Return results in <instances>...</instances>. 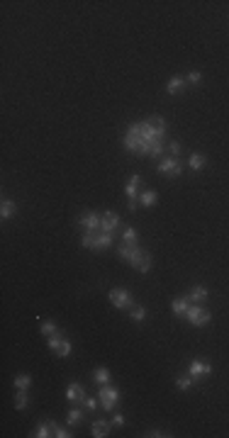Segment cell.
<instances>
[{
  "label": "cell",
  "instance_id": "18",
  "mask_svg": "<svg viewBox=\"0 0 229 438\" xmlns=\"http://www.w3.org/2000/svg\"><path fill=\"white\" fill-rule=\"evenodd\" d=\"M188 307H190V300H188V297H176V300H173V304H171V309H173V314H176V317H185Z\"/></svg>",
  "mask_w": 229,
  "mask_h": 438
},
{
  "label": "cell",
  "instance_id": "12",
  "mask_svg": "<svg viewBox=\"0 0 229 438\" xmlns=\"http://www.w3.org/2000/svg\"><path fill=\"white\" fill-rule=\"evenodd\" d=\"M188 372H190L195 380H200V377H207V375H212V365H210V363L193 360V363H190V368H188Z\"/></svg>",
  "mask_w": 229,
  "mask_h": 438
},
{
  "label": "cell",
  "instance_id": "16",
  "mask_svg": "<svg viewBox=\"0 0 229 438\" xmlns=\"http://www.w3.org/2000/svg\"><path fill=\"white\" fill-rule=\"evenodd\" d=\"M207 297H210L207 287H202V285H195V287H190V295H188V300H190V302L200 304V302H205Z\"/></svg>",
  "mask_w": 229,
  "mask_h": 438
},
{
  "label": "cell",
  "instance_id": "26",
  "mask_svg": "<svg viewBox=\"0 0 229 438\" xmlns=\"http://www.w3.org/2000/svg\"><path fill=\"white\" fill-rule=\"evenodd\" d=\"M42 334L49 338V336H59L61 331H59V326H56L54 321H44V324H42Z\"/></svg>",
  "mask_w": 229,
  "mask_h": 438
},
{
  "label": "cell",
  "instance_id": "10",
  "mask_svg": "<svg viewBox=\"0 0 229 438\" xmlns=\"http://www.w3.org/2000/svg\"><path fill=\"white\" fill-rule=\"evenodd\" d=\"M66 399H69L71 404H83V399H86L83 385H81V382H71V385L66 387Z\"/></svg>",
  "mask_w": 229,
  "mask_h": 438
},
{
  "label": "cell",
  "instance_id": "3",
  "mask_svg": "<svg viewBox=\"0 0 229 438\" xmlns=\"http://www.w3.org/2000/svg\"><path fill=\"white\" fill-rule=\"evenodd\" d=\"M81 246L90 249V251H105L112 246V234L107 232H86L81 236Z\"/></svg>",
  "mask_w": 229,
  "mask_h": 438
},
{
  "label": "cell",
  "instance_id": "2",
  "mask_svg": "<svg viewBox=\"0 0 229 438\" xmlns=\"http://www.w3.org/2000/svg\"><path fill=\"white\" fill-rule=\"evenodd\" d=\"M117 256L127 263V266H132L134 270H139V273H149L151 270V253H146L144 249H139V246H127V244H122L120 249H117Z\"/></svg>",
  "mask_w": 229,
  "mask_h": 438
},
{
  "label": "cell",
  "instance_id": "24",
  "mask_svg": "<svg viewBox=\"0 0 229 438\" xmlns=\"http://www.w3.org/2000/svg\"><path fill=\"white\" fill-rule=\"evenodd\" d=\"M144 317H146V309H144L141 304H134V307L129 309V319H132V321L141 324V321H144Z\"/></svg>",
  "mask_w": 229,
  "mask_h": 438
},
{
  "label": "cell",
  "instance_id": "15",
  "mask_svg": "<svg viewBox=\"0 0 229 438\" xmlns=\"http://www.w3.org/2000/svg\"><path fill=\"white\" fill-rule=\"evenodd\" d=\"M139 185H141V178L139 175H132L129 180H127V197L134 202V200H139Z\"/></svg>",
  "mask_w": 229,
  "mask_h": 438
},
{
  "label": "cell",
  "instance_id": "34",
  "mask_svg": "<svg viewBox=\"0 0 229 438\" xmlns=\"http://www.w3.org/2000/svg\"><path fill=\"white\" fill-rule=\"evenodd\" d=\"M146 438H161V436H171V433H163V431H149V433H144Z\"/></svg>",
  "mask_w": 229,
  "mask_h": 438
},
{
  "label": "cell",
  "instance_id": "17",
  "mask_svg": "<svg viewBox=\"0 0 229 438\" xmlns=\"http://www.w3.org/2000/svg\"><path fill=\"white\" fill-rule=\"evenodd\" d=\"M15 212H18V204H15V200H8V197H5L3 202H0V219H10Z\"/></svg>",
  "mask_w": 229,
  "mask_h": 438
},
{
  "label": "cell",
  "instance_id": "35",
  "mask_svg": "<svg viewBox=\"0 0 229 438\" xmlns=\"http://www.w3.org/2000/svg\"><path fill=\"white\" fill-rule=\"evenodd\" d=\"M122 423H124V416H122V414H115V416H112V426H122Z\"/></svg>",
  "mask_w": 229,
  "mask_h": 438
},
{
  "label": "cell",
  "instance_id": "27",
  "mask_svg": "<svg viewBox=\"0 0 229 438\" xmlns=\"http://www.w3.org/2000/svg\"><path fill=\"white\" fill-rule=\"evenodd\" d=\"M30 385H32V377H30L27 372H22V375L15 377V389H27Z\"/></svg>",
  "mask_w": 229,
  "mask_h": 438
},
{
  "label": "cell",
  "instance_id": "11",
  "mask_svg": "<svg viewBox=\"0 0 229 438\" xmlns=\"http://www.w3.org/2000/svg\"><path fill=\"white\" fill-rule=\"evenodd\" d=\"M117 227H120V217H117L115 212H105V214H103V219H100V232L112 234Z\"/></svg>",
  "mask_w": 229,
  "mask_h": 438
},
{
  "label": "cell",
  "instance_id": "21",
  "mask_svg": "<svg viewBox=\"0 0 229 438\" xmlns=\"http://www.w3.org/2000/svg\"><path fill=\"white\" fill-rule=\"evenodd\" d=\"M188 166H190V170H202V168L207 166V158H205L202 153H190Z\"/></svg>",
  "mask_w": 229,
  "mask_h": 438
},
{
  "label": "cell",
  "instance_id": "8",
  "mask_svg": "<svg viewBox=\"0 0 229 438\" xmlns=\"http://www.w3.org/2000/svg\"><path fill=\"white\" fill-rule=\"evenodd\" d=\"M47 343H49V348H52L59 358H69V355H71V343H69L66 338H61V334H59V336H49Z\"/></svg>",
  "mask_w": 229,
  "mask_h": 438
},
{
  "label": "cell",
  "instance_id": "29",
  "mask_svg": "<svg viewBox=\"0 0 229 438\" xmlns=\"http://www.w3.org/2000/svg\"><path fill=\"white\" fill-rule=\"evenodd\" d=\"M27 406V389H18V394H15V409H25Z\"/></svg>",
  "mask_w": 229,
  "mask_h": 438
},
{
  "label": "cell",
  "instance_id": "1",
  "mask_svg": "<svg viewBox=\"0 0 229 438\" xmlns=\"http://www.w3.org/2000/svg\"><path fill=\"white\" fill-rule=\"evenodd\" d=\"M163 136H166V119L161 115H154L139 124H132L122 144L129 153L159 158L163 153Z\"/></svg>",
  "mask_w": 229,
  "mask_h": 438
},
{
  "label": "cell",
  "instance_id": "33",
  "mask_svg": "<svg viewBox=\"0 0 229 438\" xmlns=\"http://www.w3.org/2000/svg\"><path fill=\"white\" fill-rule=\"evenodd\" d=\"M168 149H171V156H176V158H178V153H180V144H178V141H171V144H168Z\"/></svg>",
  "mask_w": 229,
  "mask_h": 438
},
{
  "label": "cell",
  "instance_id": "31",
  "mask_svg": "<svg viewBox=\"0 0 229 438\" xmlns=\"http://www.w3.org/2000/svg\"><path fill=\"white\" fill-rule=\"evenodd\" d=\"M54 436H56V438H71L73 433H71L69 428H61V426H59V423L54 421Z\"/></svg>",
  "mask_w": 229,
  "mask_h": 438
},
{
  "label": "cell",
  "instance_id": "30",
  "mask_svg": "<svg viewBox=\"0 0 229 438\" xmlns=\"http://www.w3.org/2000/svg\"><path fill=\"white\" fill-rule=\"evenodd\" d=\"M202 81V73L200 71H190L188 76H185V83H190V85H197Z\"/></svg>",
  "mask_w": 229,
  "mask_h": 438
},
{
  "label": "cell",
  "instance_id": "32",
  "mask_svg": "<svg viewBox=\"0 0 229 438\" xmlns=\"http://www.w3.org/2000/svg\"><path fill=\"white\" fill-rule=\"evenodd\" d=\"M81 406H83V409H88V411H95V406H98V399H95V397H86Z\"/></svg>",
  "mask_w": 229,
  "mask_h": 438
},
{
  "label": "cell",
  "instance_id": "25",
  "mask_svg": "<svg viewBox=\"0 0 229 438\" xmlns=\"http://www.w3.org/2000/svg\"><path fill=\"white\" fill-rule=\"evenodd\" d=\"M122 244H127V246H137V229H134V227H127V229H124V234H122Z\"/></svg>",
  "mask_w": 229,
  "mask_h": 438
},
{
  "label": "cell",
  "instance_id": "22",
  "mask_svg": "<svg viewBox=\"0 0 229 438\" xmlns=\"http://www.w3.org/2000/svg\"><path fill=\"white\" fill-rule=\"evenodd\" d=\"M110 377H112V375H110V370H107L105 365H100V368H95V370H93V380H95V382H100V385H107V382H110Z\"/></svg>",
  "mask_w": 229,
  "mask_h": 438
},
{
  "label": "cell",
  "instance_id": "4",
  "mask_svg": "<svg viewBox=\"0 0 229 438\" xmlns=\"http://www.w3.org/2000/svg\"><path fill=\"white\" fill-rule=\"evenodd\" d=\"M107 297H110V302H112L115 309H127V312H129V309L134 307V297H132L129 290H124V287H112Z\"/></svg>",
  "mask_w": 229,
  "mask_h": 438
},
{
  "label": "cell",
  "instance_id": "20",
  "mask_svg": "<svg viewBox=\"0 0 229 438\" xmlns=\"http://www.w3.org/2000/svg\"><path fill=\"white\" fill-rule=\"evenodd\" d=\"M54 433V421H42L37 428H35V438H47V436H52Z\"/></svg>",
  "mask_w": 229,
  "mask_h": 438
},
{
  "label": "cell",
  "instance_id": "14",
  "mask_svg": "<svg viewBox=\"0 0 229 438\" xmlns=\"http://www.w3.org/2000/svg\"><path fill=\"white\" fill-rule=\"evenodd\" d=\"M185 85H188V83H185V78H180V76H173V78L166 83V93H168V95H178V93H180Z\"/></svg>",
  "mask_w": 229,
  "mask_h": 438
},
{
  "label": "cell",
  "instance_id": "6",
  "mask_svg": "<svg viewBox=\"0 0 229 438\" xmlns=\"http://www.w3.org/2000/svg\"><path fill=\"white\" fill-rule=\"evenodd\" d=\"M98 397H100L103 409H105V411H112V409H115V404L120 402V389H117V387H112V385L107 382V385H103V387H100Z\"/></svg>",
  "mask_w": 229,
  "mask_h": 438
},
{
  "label": "cell",
  "instance_id": "28",
  "mask_svg": "<svg viewBox=\"0 0 229 438\" xmlns=\"http://www.w3.org/2000/svg\"><path fill=\"white\" fill-rule=\"evenodd\" d=\"M195 382H197V380H195L193 375H190V377H185V375H180V377L176 380V387H178V389H190V387H193Z\"/></svg>",
  "mask_w": 229,
  "mask_h": 438
},
{
  "label": "cell",
  "instance_id": "5",
  "mask_svg": "<svg viewBox=\"0 0 229 438\" xmlns=\"http://www.w3.org/2000/svg\"><path fill=\"white\" fill-rule=\"evenodd\" d=\"M185 319H188L193 326L202 329V326H207V324L212 321V314H210L205 307H200V304H190L188 312H185Z\"/></svg>",
  "mask_w": 229,
  "mask_h": 438
},
{
  "label": "cell",
  "instance_id": "9",
  "mask_svg": "<svg viewBox=\"0 0 229 438\" xmlns=\"http://www.w3.org/2000/svg\"><path fill=\"white\" fill-rule=\"evenodd\" d=\"M100 219H103V217H100L98 212H90V209H88V212H83V214L78 217V224H81L86 232H100Z\"/></svg>",
  "mask_w": 229,
  "mask_h": 438
},
{
  "label": "cell",
  "instance_id": "7",
  "mask_svg": "<svg viewBox=\"0 0 229 438\" xmlns=\"http://www.w3.org/2000/svg\"><path fill=\"white\" fill-rule=\"evenodd\" d=\"M159 173L171 175V178H178V175L183 173V166H180V161H178L176 156H168V158H163V161L159 163Z\"/></svg>",
  "mask_w": 229,
  "mask_h": 438
},
{
  "label": "cell",
  "instance_id": "23",
  "mask_svg": "<svg viewBox=\"0 0 229 438\" xmlns=\"http://www.w3.org/2000/svg\"><path fill=\"white\" fill-rule=\"evenodd\" d=\"M81 421H83V409L73 406V409L69 411V416H66V423H69V426H78Z\"/></svg>",
  "mask_w": 229,
  "mask_h": 438
},
{
  "label": "cell",
  "instance_id": "19",
  "mask_svg": "<svg viewBox=\"0 0 229 438\" xmlns=\"http://www.w3.org/2000/svg\"><path fill=\"white\" fill-rule=\"evenodd\" d=\"M139 202H141L144 207H156V202H159L156 190H144V192H139Z\"/></svg>",
  "mask_w": 229,
  "mask_h": 438
},
{
  "label": "cell",
  "instance_id": "13",
  "mask_svg": "<svg viewBox=\"0 0 229 438\" xmlns=\"http://www.w3.org/2000/svg\"><path fill=\"white\" fill-rule=\"evenodd\" d=\"M110 428H112V423H110V421H105V419H95V421H93V426H90V433H93V438H105V436L110 433Z\"/></svg>",
  "mask_w": 229,
  "mask_h": 438
}]
</instances>
